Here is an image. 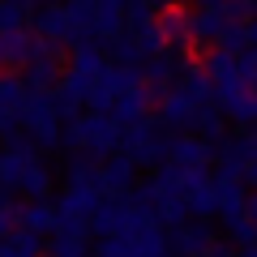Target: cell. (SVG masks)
<instances>
[{"instance_id":"1","label":"cell","mask_w":257,"mask_h":257,"mask_svg":"<svg viewBox=\"0 0 257 257\" xmlns=\"http://www.w3.org/2000/svg\"><path fill=\"white\" fill-rule=\"evenodd\" d=\"M64 146H77V150H90V155H103V150H116L124 142L120 124L103 111H90V116H73V124L60 133Z\"/></svg>"},{"instance_id":"2","label":"cell","mask_w":257,"mask_h":257,"mask_svg":"<svg viewBox=\"0 0 257 257\" xmlns=\"http://www.w3.org/2000/svg\"><path fill=\"white\" fill-rule=\"evenodd\" d=\"M124 146H128V159H133V167L138 163H159L163 159V150H167V142H163V133H159L155 124H133V128H124Z\"/></svg>"},{"instance_id":"3","label":"cell","mask_w":257,"mask_h":257,"mask_svg":"<svg viewBox=\"0 0 257 257\" xmlns=\"http://www.w3.org/2000/svg\"><path fill=\"white\" fill-rule=\"evenodd\" d=\"M150 103H155V94H150L146 86H133V90H124V94H120L116 103H111V111H107V116L116 120V124L133 128V124H142V120H146Z\"/></svg>"},{"instance_id":"4","label":"cell","mask_w":257,"mask_h":257,"mask_svg":"<svg viewBox=\"0 0 257 257\" xmlns=\"http://www.w3.org/2000/svg\"><path fill=\"white\" fill-rule=\"evenodd\" d=\"M159 116H163V128H193L197 116H202V107L193 99H184L180 90H167L163 103H159Z\"/></svg>"},{"instance_id":"5","label":"cell","mask_w":257,"mask_h":257,"mask_svg":"<svg viewBox=\"0 0 257 257\" xmlns=\"http://www.w3.org/2000/svg\"><path fill=\"white\" fill-rule=\"evenodd\" d=\"M18 223H22V231H30V236H56V227H60V210H56L52 202H30V206H22V214H18Z\"/></svg>"},{"instance_id":"6","label":"cell","mask_w":257,"mask_h":257,"mask_svg":"<svg viewBox=\"0 0 257 257\" xmlns=\"http://www.w3.org/2000/svg\"><path fill=\"white\" fill-rule=\"evenodd\" d=\"M189 22H193L189 9H180V5H167V9L159 13V35H163V47H184V43H193Z\"/></svg>"},{"instance_id":"7","label":"cell","mask_w":257,"mask_h":257,"mask_svg":"<svg viewBox=\"0 0 257 257\" xmlns=\"http://www.w3.org/2000/svg\"><path fill=\"white\" fill-rule=\"evenodd\" d=\"M167 155H172L176 167H197V172H206V163L214 159V150L206 146L202 138H176L172 146H167Z\"/></svg>"},{"instance_id":"8","label":"cell","mask_w":257,"mask_h":257,"mask_svg":"<svg viewBox=\"0 0 257 257\" xmlns=\"http://www.w3.org/2000/svg\"><path fill=\"white\" fill-rule=\"evenodd\" d=\"M133 184V159H107L99 167V193H124Z\"/></svg>"},{"instance_id":"9","label":"cell","mask_w":257,"mask_h":257,"mask_svg":"<svg viewBox=\"0 0 257 257\" xmlns=\"http://www.w3.org/2000/svg\"><path fill=\"white\" fill-rule=\"evenodd\" d=\"M223 111H227L236 124H257V86H244V90L227 94V99H219Z\"/></svg>"},{"instance_id":"10","label":"cell","mask_w":257,"mask_h":257,"mask_svg":"<svg viewBox=\"0 0 257 257\" xmlns=\"http://www.w3.org/2000/svg\"><path fill=\"white\" fill-rule=\"evenodd\" d=\"M176 248H180L184 257H206V248H210V227L206 223H180L176 227Z\"/></svg>"},{"instance_id":"11","label":"cell","mask_w":257,"mask_h":257,"mask_svg":"<svg viewBox=\"0 0 257 257\" xmlns=\"http://www.w3.org/2000/svg\"><path fill=\"white\" fill-rule=\"evenodd\" d=\"M30 90H26V77H13V73H0V111H9V116H18L22 107H26Z\"/></svg>"},{"instance_id":"12","label":"cell","mask_w":257,"mask_h":257,"mask_svg":"<svg viewBox=\"0 0 257 257\" xmlns=\"http://www.w3.org/2000/svg\"><path fill=\"white\" fill-rule=\"evenodd\" d=\"M39 244H43L39 236H30V231L13 227L9 236L0 240V257H39Z\"/></svg>"},{"instance_id":"13","label":"cell","mask_w":257,"mask_h":257,"mask_svg":"<svg viewBox=\"0 0 257 257\" xmlns=\"http://www.w3.org/2000/svg\"><path fill=\"white\" fill-rule=\"evenodd\" d=\"M22 189H26L30 197H35V202H47V193H52V172H47V167H43V163L35 159V167L26 172V180H22Z\"/></svg>"},{"instance_id":"14","label":"cell","mask_w":257,"mask_h":257,"mask_svg":"<svg viewBox=\"0 0 257 257\" xmlns=\"http://www.w3.org/2000/svg\"><path fill=\"white\" fill-rule=\"evenodd\" d=\"M227 227H231V236H236L240 244H257V223L248 219V214H240V219H231Z\"/></svg>"},{"instance_id":"15","label":"cell","mask_w":257,"mask_h":257,"mask_svg":"<svg viewBox=\"0 0 257 257\" xmlns=\"http://www.w3.org/2000/svg\"><path fill=\"white\" fill-rule=\"evenodd\" d=\"M244 180H248V184H257V159H253V163L244 167Z\"/></svg>"},{"instance_id":"16","label":"cell","mask_w":257,"mask_h":257,"mask_svg":"<svg viewBox=\"0 0 257 257\" xmlns=\"http://www.w3.org/2000/svg\"><path fill=\"white\" fill-rule=\"evenodd\" d=\"M244 214H248V219L257 223V197H253V202H248V210H244Z\"/></svg>"},{"instance_id":"17","label":"cell","mask_w":257,"mask_h":257,"mask_svg":"<svg viewBox=\"0 0 257 257\" xmlns=\"http://www.w3.org/2000/svg\"><path fill=\"white\" fill-rule=\"evenodd\" d=\"M30 5H35V0H30ZM39 5H43V9H52V5H56V0H39Z\"/></svg>"},{"instance_id":"18","label":"cell","mask_w":257,"mask_h":257,"mask_svg":"<svg viewBox=\"0 0 257 257\" xmlns=\"http://www.w3.org/2000/svg\"><path fill=\"white\" fill-rule=\"evenodd\" d=\"M202 5H206V9H210V5H227V0H202Z\"/></svg>"}]
</instances>
